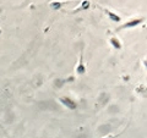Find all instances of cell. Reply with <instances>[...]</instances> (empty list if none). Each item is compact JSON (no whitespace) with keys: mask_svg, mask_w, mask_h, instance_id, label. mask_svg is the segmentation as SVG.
<instances>
[{"mask_svg":"<svg viewBox=\"0 0 147 138\" xmlns=\"http://www.w3.org/2000/svg\"><path fill=\"white\" fill-rule=\"evenodd\" d=\"M103 11L105 12V15L109 17V20H110V21H113V22H120V21H121L120 16H118L115 12L110 11V10H108V9H103Z\"/></svg>","mask_w":147,"mask_h":138,"instance_id":"5","label":"cell"},{"mask_svg":"<svg viewBox=\"0 0 147 138\" xmlns=\"http://www.w3.org/2000/svg\"><path fill=\"white\" fill-rule=\"evenodd\" d=\"M110 44L113 45V48L114 49H117V50H120L121 48H123V45H121V43H120V40H119L118 38H115V37H112L110 38Z\"/></svg>","mask_w":147,"mask_h":138,"instance_id":"7","label":"cell"},{"mask_svg":"<svg viewBox=\"0 0 147 138\" xmlns=\"http://www.w3.org/2000/svg\"><path fill=\"white\" fill-rule=\"evenodd\" d=\"M90 5H91V4H90L88 0H84V1H81V4L76 9H74V10H67V11H70L72 13H76V12H80V11H85V10H88Z\"/></svg>","mask_w":147,"mask_h":138,"instance_id":"4","label":"cell"},{"mask_svg":"<svg viewBox=\"0 0 147 138\" xmlns=\"http://www.w3.org/2000/svg\"><path fill=\"white\" fill-rule=\"evenodd\" d=\"M59 102L69 110H75L77 108V104L74 102V99L69 98V96H61V98H59Z\"/></svg>","mask_w":147,"mask_h":138,"instance_id":"2","label":"cell"},{"mask_svg":"<svg viewBox=\"0 0 147 138\" xmlns=\"http://www.w3.org/2000/svg\"><path fill=\"white\" fill-rule=\"evenodd\" d=\"M76 72L79 73V75H84L86 72V67H85V64H84V55H82V53L80 54V60H79V64H77Z\"/></svg>","mask_w":147,"mask_h":138,"instance_id":"6","label":"cell"},{"mask_svg":"<svg viewBox=\"0 0 147 138\" xmlns=\"http://www.w3.org/2000/svg\"><path fill=\"white\" fill-rule=\"evenodd\" d=\"M145 21L144 17H137V18H131V20H129L126 23H124L121 27H119V29H126V28H132V27H136L137 25L142 23V22Z\"/></svg>","mask_w":147,"mask_h":138,"instance_id":"1","label":"cell"},{"mask_svg":"<svg viewBox=\"0 0 147 138\" xmlns=\"http://www.w3.org/2000/svg\"><path fill=\"white\" fill-rule=\"evenodd\" d=\"M0 33H1V31H0Z\"/></svg>","mask_w":147,"mask_h":138,"instance_id":"9","label":"cell"},{"mask_svg":"<svg viewBox=\"0 0 147 138\" xmlns=\"http://www.w3.org/2000/svg\"><path fill=\"white\" fill-rule=\"evenodd\" d=\"M104 138H115V136H108V137H104Z\"/></svg>","mask_w":147,"mask_h":138,"instance_id":"8","label":"cell"},{"mask_svg":"<svg viewBox=\"0 0 147 138\" xmlns=\"http://www.w3.org/2000/svg\"><path fill=\"white\" fill-rule=\"evenodd\" d=\"M67 3H70V0H53V1L49 3V7L54 11H59Z\"/></svg>","mask_w":147,"mask_h":138,"instance_id":"3","label":"cell"}]
</instances>
